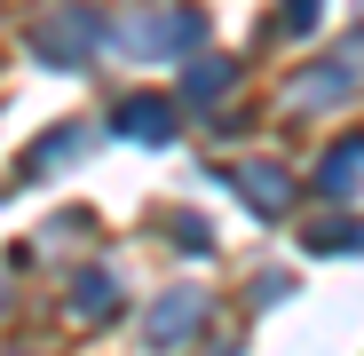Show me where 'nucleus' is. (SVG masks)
Instances as JSON below:
<instances>
[{
  "label": "nucleus",
  "instance_id": "nucleus-1",
  "mask_svg": "<svg viewBox=\"0 0 364 356\" xmlns=\"http://www.w3.org/2000/svg\"><path fill=\"white\" fill-rule=\"evenodd\" d=\"M206 24L191 9H159V16H135V24H119V48H135V55H174V48H191Z\"/></svg>",
  "mask_w": 364,
  "mask_h": 356
},
{
  "label": "nucleus",
  "instance_id": "nucleus-2",
  "mask_svg": "<svg viewBox=\"0 0 364 356\" xmlns=\"http://www.w3.org/2000/svg\"><path fill=\"white\" fill-rule=\"evenodd\" d=\"M95 40H103V16L95 9H64V16L40 24V55H55V64H80Z\"/></svg>",
  "mask_w": 364,
  "mask_h": 356
},
{
  "label": "nucleus",
  "instance_id": "nucleus-3",
  "mask_svg": "<svg viewBox=\"0 0 364 356\" xmlns=\"http://www.w3.org/2000/svg\"><path fill=\"white\" fill-rule=\"evenodd\" d=\"M119 135L166 143V135H174V103H166V95H127V103H119Z\"/></svg>",
  "mask_w": 364,
  "mask_h": 356
},
{
  "label": "nucleus",
  "instance_id": "nucleus-4",
  "mask_svg": "<svg viewBox=\"0 0 364 356\" xmlns=\"http://www.w3.org/2000/svg\"><path fill=\"white\" fill-rule=\"evenodd\" d=\"M198 317H206V293H166V301L151 309V340H159V348L191 340V333H198Z\"/></svg>",
  "mask_w": 364,
  "mask_h": 356
},
{
  "label": "nucleus",
  "instance_id": "nucleus-5",
  "mask_svg": "<svg viewBox=\"0 0 364 356\" xmlns=\"http://www.w3.org/2000/svg\"><path fill=\"white\" fill-rule=\"evenodd\" d=\"M237 190H246L262 214H285V198H293V183H285L277 166H237Z\"/></svg>",
  "mask_w": 364,
  "mask_h": 356
},
{
  "label": "nucleus",
  "instance_id": "nucleus-6",
  "mask_svg": "<svg viewBox=\"0 0 364 356\" xmlns=\"http://www.w3.org/2000/svg\"><path fill=\"white\" fill-rule=\"evenodd\" d=\"M356 174H364V135H356V143H341V151L317 166V190H325V198H341V190L356 183Z\"/></svg>",
  "mask_w": 364,
  "mask_h": 356
},
{
  "label": "nucleus",
  "instance_id": "nucleus-7",
  "mask_svg": "<svg viewBox=\"0 0 364 356\" xmlns=\"http://www.w3.org/2000/svg\"><path fill=\"white\" fill-rule=\"evenodd\" d=\"M364 246V222H309V254H348Z\"/></svg>",
  "mask_w": 364,
  "mask_h": 356
},
{
  "label": "nucleus",
  "instance_id": "nucleus-8",
  "mask_svg": "<svg viewBox=\"0 0 364 356\" xmlns=\"http://www.w3.org/2000/svg\"><path fill=\"white\" fill-rule=\"evenodd\" d=\"M230 64H222V55H206V64H191V103H214V95H230Z\"/></svg>",
  "mask_w": 364,
  "mask_h": 356
},
{
  "label": "nucleus",
  "instance_id": "nucleus-9",
  "mask_svg": "<svg viewBox=\"0 0 364 356\" xmlns=\"http://www.w3.org/2000/svg\"><path fill=\"white\" fill-rule=\"evenodd\" d=\"M72 301H80L87 317H95V309H111V301H119V277H111V269H87V277H80V293H72Z\"/></svg>",
  "mask_w": 364,
  "mask_h": 356
},
{
  "label": "nucleus",
  "instance_id": "nucleus-10",
  "mask_svg": "<svg viewBox=\"0 0 364 356\" xmlns=\"http://www.w3.org/2000/svg\"><path fill=\"white\" fill-rule=\"evenodd\" d=\"M285 9H293V16H285L293 32H309V24H317V0H285Z\"/></svg>",
  "mask_w": 364,
  "mask_h": 356
}]
</instances>
